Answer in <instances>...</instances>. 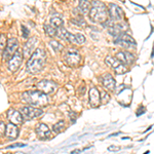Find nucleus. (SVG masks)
<instances>
[{"instance_id":"20","label":"nucleus","mask_w":154,"mask_h":154,"mask_svg":"<svg viewBox=\"0 0 154 154\" xmlns=\"http://www.w3.org/2000/svg\"><path fill=\"white\" fill-rule=\"evenodd\" d=\"M51 25L54 29L58 30L63 27V20L60 18V17H54V18L51 19Z\"/></svg>"},{"instance_id":"33","label":"nucleus","mask_w":154,"mask_h":154,"mask_svg":"<svg viewBox=\"0 0 154 154\" xmlns=\"http://www.w3.org/2000/svg\"><path fill=\"white\" fill-rule=\"evenodd\" d=\"M70 118H71V121H72V122H74V121L76 120V113L71 112V113H70Z\"/></svg>"},{"instance_id":"26","label":"nucleus","mask_w":154,"mask_h":154,"mask_svg":"<svg viewBox=\"0 0 154 154\" xmlns=\"http://www.w3.org/2000/svg\"><path fill=\"white\" fill-rule=\"evenodd\" d=\"M100 96H101V103H103V104L108 103L109 100H110V96H109L105 91H100Z\"/></svg>"},{"instance_id":"1","label":"nucleus","mask_w":154,"mask_h":154,"mask_svg":"<svg viewBox=\"0 0 154 154\" xmlns=\"http://www.w3.org/2000/svg\"><path fill=\"white\" fill-rule=\"evenodd\" d=\"M46 62V54L43 48H37L33 54H31L30 59L27 62V69L29 72L35 74L40 72L43 69Z\"/></svg>"},{"instance_id":"10","label":"nucleus","mask_w":154,"mask_h":154,"mask_svg":"<svg viewBox=\"0 0 154 154\" xmlns=\"http://www.w3.org/2000/svg\"><path fill=\"white\" fill-rule=\"evenodd\" d=\"M105 63L110 67H112L116 74H123V73H126V72H128V68L125 67V65H123L122 63H120V62H119L118 60H116L115 58L107 57L105 59Z\"/></svg>"},{"instance_id":"34","label":"nucleus","mask_w":154,"mask_h":154,"mask_svg":"<svg viewBox=\"0 0 154 154\" xmlns=\"http://www.w3.org/2000/svg\"><path fill=\"white\" fill-rule=\"evenodd\" d=\"M109 150L110 151H117V150H119V147H117V146H110V147H109Z\"/></svg>"},{"instance_id":"18","label":"nucleus","mask_w":154,"mask_h":154,"mask_svg":"<svg viewBox=\"0 0 154 154\" xmlns=\"http://www.w3.org/2000/svg\"><path fill=\"white\" fill-rule=\"evenodd\" d=\"M5 135L8 139L11 140H14L19 137V128H17V125H12V123H9V125H6L5 128Z\"/></svg>"},{"instance_id":"29","label":"nucleus","mask_w":154,"mask_h":154,"mask_svg":"<svg viewBox=\"0 0 154 154\" xmlns=\"http://www.w3.org/2000/svg\"><path fill=\"white\" fill-rule=\"evenodd\" d=\"M72 23L78 25V26H82V25H85V22H84V20L81 19V18H79V17H77V18L74 19V20H72Z\"/></svg>"},{"instance_id":"3","label":"nucleus","mask_w":154,"mask_h":154,"mask_svg":"<svg viewBox=\"0 0 154 154\" xmlns=\"http://www.w3.org/2000/svg\"><path fill=\"white\" fill-rule=\"evenodd\" d=\"M89 19L95 23H102L108 20V9L101 1H93L89 11Z\"/></svg>"},{"instance_id":"16","label":"nucleus","mask_w":154,"mask_h":154,"mask_svg":"<svg viewBox=\"0 0 154 154\" xmlns=\"http://www.w3.org/2000/svg\"><path fill=\"white\" fill-rule=\"evenodd\" d=\"M57 36H59L60 38H62L63 40H67L70 43H76V39L74 34H71L70 32H68L65 28H60L57 31Z\"/></svg>"},{"instance_id":"21","label":"nucleus","mask_w":154,"mask_h":154,"mask_svg":"<svg viewBox=\"0 0 154 154\" xmlns=\"http://www.w3.org/2000/svg\"><path fill=\"white\" fill-rule=\"evenodd\" d=\"M53 130H54V133H57V134L62 133V131L65 130V121L60 120L59 122H57L56 125L53 126Z\"/></svg>"},{"instance_id":"13","label":"nucleus","mask_w":154,"mask_h":154,"mask_svg":"<svg viewBox=\"0 0 154 154\" xmlns=\"http://www.w3.org/2000/svg\"><path fill=\"white\" fill-rule=\"evenodd\" d=\"M89 95V104H91V107L96 108L101 104V96H100V91H98V88L93 86L88 91Z\"/></svg>"},{"instance_id":"30","label":"nucleus","mask_w":154,"mask_h":154,"mask_svg":"<svg viewBox=\"0 0 154 154\" xmlns=\"http://www.w3.org/2000/svg\"><path fill=\"white\" fill-rule=\"evenodd\" d=\"M22 31H23V37L24 38H28L29 37V34H30V31H29V29L27 28L26 26H22Z\"/></svg>"},{"instance_id":"22","label":"nucleus","mask_w":154,"mask_h":154,"mask_svg":"<svg viewBox=\"0 0 154 154\" xmlns=\"http://www.w3.org/2000/svg\"><path fill=\"white\" fill-rule=\"evenodd\" d=\"M44 30H45V33L48 34V36H51V37L57 36V31H58V30L54 29L51 25L45 24V25H44Z\"/></svg>"},{"instance_id":"4","label":"nucleus","mask_w":154,"mask_h":154,"mask_svg":"<svg viewBox=\"0 0 154 154\" xmlns=\"http://www.w3.org/2000/svg\"><path fill=\"white\" fill-rule=\"evenodd\" d=\"M19 49V41L17 38L14 37H11L7 40V44H6V48L4 49L3 51V59L5 61H9L12 56L16 54V51Z\"/></svg>"},{"instance_id":"15","label":"nucleus","mask_w":154,"mask_h":154,"mask_svg":"<svg viewBox=\"0 0 154 154\" xmlns=\"http://www.w3.org/2000/svg\"><path fill=\"white\" fill-rule=\"evenodd\" d=\"M35 131L38 138L41 139V140H46L51 137V130L44 123H38L35 128Z\"/></svg>"},{"instance_id":"6","label":"nucleus","mask_w":154,"mask_h":154,"mask_svg":"<svg viewBox=\"0 0 154 154\" xmlns=\"http://www.w3.org/2000/svg\"><path fill=\"white\" fill-rule=\"evenodd\" d=\"M37 88H38L39 91L41 93L45 94V95H51L54 94V91H57L58 88V84L54 81H51V80H41L37 83Z\"/></svg>"},{"instance_id":"17","label":"nucleus","mask_w":154,"mask_h":154,"mask_svg":"<svg viewBox=\"0 0 154 154\" xmlns=\"http://www.w3.org/2000/svg\"><path fill=\"white\" fill-rule=\"evenodd\" d=\"M36 43H37L36 37H32V38H30L29 40L25 43V48L23 51V54L25 57H28L30 54H33V51H34V48H35Z\"/></svg>"},{"instance_id":"12","label":"nucleus","mask_w":154,"mask_h":154,"mask_svg":"<svg viewBox=\"0 0 154 154\" xmlns=\"http://www.w3.org/2000/svg\"><path fill=\"white\" fill-rule=\"evenodd\" d=\"M100 81L102 83V85L105 88H107L108 91H115V86H116V82L114 80L113 76L110 75V74H104L100 77Z\"/></svg>"},{"instance_id":"5","label":"nucleus","mask_w":154,"mask_h":154,"mask_svg":"<svg viewBox=\"0 0 154 154\" xmlns=\"http://www.w3.org/2000/svg\"><path fill=\"white\" fill-rule=\"evenodd\" d=\"M65 62L68 66L70 67H76L80 64L81 62V56L76 49H69L65 54Z\"/></svg>"},{"instance_id":"31","label":"nucleus","mask_w":154,"mask_h":154,"mask_svg":"<svg viewBox=\"0 0 154 154\" xmlns=\"http://www.w3.org/2000/svg\"><path fill=\"white\" fill-rule=\"evenodd\" d=\"M5 128H6L5 125H4L2 121H0V137L3 136L4 134H5Z\"/></svg>"},{"instance_id":"7","label":"nucleus","mask_w":154,"mask_h":154,"mask_svg":"<svg viewBox=\"0 0 154 154\" xmlns=\"http://www.w3.org/2000/svg\"><path fill=\"white\" fill-rule=\"evenodd\" d=\"M20 113L22 114L24 119L30 120V119H33L35 117H38L43 114V111L39 108H34V107H22Z\"/></svg>"},{"instance_id":"14","label":"nucleus","mask_w":154,"mask_h":154,"mask_svg":"<svg viewBox=\"0 0 154 154\" xmlns=\"http://www.w3.org/2000/svg\"><path fill=\"white\" fill-rule=\"evenodd\" d=\"M7 118L9 119V121L14 125H20L23 123L24 118L22 116V114L20 113V111H17L14 109H9L7 112Z\"/></svg>"},{"instance_id":"25","label":"nucleus","mask_w":154,"mask_h":154,"mask_svg":"<svg viewBox=\"0 0 154 154\" xmlns=\"http://www.w3.org/2000/svg\"><path fill=\"white\" fill-rule=\"evenodd\" d=\"M115 59L118 60V61L120 62V63H122L123 65H128V63H126V59H125V51H119V53L116 54Z\"/></svg>"},{"instance_id":"11","label":"nucleus","mask_w":154,"mask_h":154,"mask_svg":"<svg viewBox=\"0 0 154 154\" xmlns=\"http://www.w3.org/2000/svg\"><path fill=\"white\" fill-rule=\"evenodd\" d=\"M108 14L109 17L113 20V21H121L125 17L121 7H119L117 4L115 3H110L109 4V8H108Z\"/></svg>"},{"instance_id":"28","label":"nucleus","mask_w":154,"mask_h":154,"mask_svg":"<svg viewBox=\"0 0 154 154\" xmlns=\"http://www.w3.org/2000/svg\"><path fill=\"white\" fill-rule=\"evenodd\" d=\"M75 39H76V43L77 44H83L85 42V36L81 33H77L75 34Z\"/></svg>"},{"instance_id":"27","label":"nucleus","mask_w":154,"mask_h":154,"mask_svg":"<svg viewBox=\"0 0 154 154\" xmlns=\"http://www.w3.org/2000/svg\"><path fill=\"white\" fill-rule=\"evenodd\" d=\"M125 59H126V63H128V65L133 64L134 61H135V56H134L131 53H130V51H125Z\"/></svg>"},{"instance_id":"8","label":"nucleus","mask_w":154,"mask_h":154,"mask_svg":"<svg viewBox=\"0 0 154 154\" xmlns=\"http://www.w3.org/2000/svg\"><path fill=\"white\" fill-rule=\"evenodd\" d=\"M23 58H24V54H23V49H18L16 51V54L12 56V58L8 61V69L9 71L11 72H16L21 66L22 62H23Z\"/></svg>"},{"instance_id":"9","label":"nucleus","mask_w":154,"mask_h":154,"mask_svg":"<svg viewBox=\"0 0 154 154\" xmlns=\"http://www.w3.org/2000/svg\"><path fill=\"white\" fill-rule=\"evenodd\" d=\"M114 43H119L121 46H123V48H135L136 46L135 39L125 33H120L118 36H116L115 40H114Z\"/></svg>"},{"instance_id":"24","label":"nucleus","mask_w":154,"mask_h":154,"mask_svg":"<svg viewBox=\"0 0 154 154\" xmlns=\"http://www.w3.org/2000/svg\"><path fill=\"white\" fill-rule=\"evenodd\" d=\"M7 44V38L4 34L0 35V53H3Z\"/></svg>"},{"instance_id":"32","label":"nucleus","mask_w":154,"mask_h":154,"mask_svg":"<svg viewBox=\"0 0 154 154\" xmlns=\"http://www.w3.org/2000/svg\"><path fill=\"white\" fill-rule=\"evenodd\" d=\"M24 146H26V145H25V144H14V145L8 146V149L16 148V147H24Z\"/></svg>"},{"instance_id":"2","label":"nucleus","mask_w":154,"mask_h":154,"mask_svg":"<svg viewBox=\"0 0 154 154\" xmlns=\"http://www.w3.org/2000/svg\"><path fill=\"white\" fill-rule=\"evenodd\" d=\"M22 101L28 103L31 106H45L49 103V99L45 94L39 91H25L21 95Z\"/></svg>"},{"instance_id":"23","label":"nucleus","mask_w":154,"mask_h":154,"mask_svg":"<svg viewBox=\"0 0 154 154\" xmlns=\"http://www.w3.org/2000/svg\"><path fill=\"white\" fill-rule=\"evenodd\" d=\"M49 44H51V46L53 48V49L56 51V53H60V51L64 48L63 44H61L60 42L56 41V40H51V42H49Z\"/></svg>"},{"instance_id":"19","label":"nucleus","mask_w":154,"mask_h":154,"mask_svg":"<svg viewBox=\"0 0 154 154\" xmlns=\"http://www.w3.org/2000/svg\"><path fill=\"white\" fill-rule=\"evenodd\" d=\"M79 11L82 14H89V11H91V2L86 1V0H81L79 1Z\"/></svg>"}]
</instances>
